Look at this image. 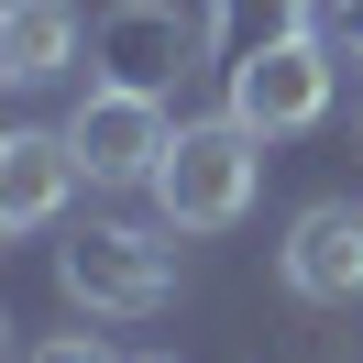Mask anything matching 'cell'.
Here are the masks:
<instances>
[{
  "instance_id": "obj_1",
  "label": "cell",
  "mask_w": 363,
  "mask_h": 363,
  "mask_svg": "<svg viewBox=\"0 0 363 363\" xmlns=\"http://www.w3.org/2000/svg\"><path fill=\"white\" fill-rule=\"evenodd\" d=\"M253 187H264V133L253 121H177V143H165L155 165V209L165 231H231L253 209Z\"/></svg>"
},
{
  "instance_id": "obj_2",
  "label": "cell",
  "mask_w": 363,
  "mask_h": 363,
  "mask_svg": "<svg viewBox=\"0 0 363 363\" xmlns=\"http://www.w3.org/2000/svg\"><path fill=\"white\" fill-rule=\"evenodd\" d=\"M67 297L89 319H155L177 297V231H143V220H89L67 253H55Z\"/></svg>"
},
{
  "instance_id": "obj_3",
  "label": "cell",
  "mask_w": 363,
  "mask_h": 363,
  "mask_svg": "<svg viewBox=\"0 0 363 363\" xmlns=\"http://www.w3.org/2000/svg\"><path fill=\"white\" fill-rule=\"evenodd\" d=\"M67 143H77V165H89V187H155L165 143H177L165 89H121V77H99V89L67 111Z\"/></svg>"
},
{
  "instance_id": "obj_4",
  "label": "cell",
  "mask_w": 363,
  "mask_h": 363,
  "mask_svg": "<svg viewBox=\"0 0 363 363\" xmlns=\"http://www.w3.org/2000/svg\"><path fill=\"white\" fill-rule=\"evenodd\" d=\"M330 33H297V45H264V55H242V67L220 77L231 89V121H253V133H308L319 111H330V89H341V67H330Z\"/></svg>"
},
{
  "instance_id": "obj_5",
  "label": "cell",
  "mask_w": 363,
  "mask_h": 363,
  "mask_svg": "<svg viewBox=\"0 0 363 363\" xmlns=\"http://www.w3.org/2000/svg\"><path fill=\"white\" fill-rule=\"evenodd\" d=\"M275 275H286V297H308V308H352L363 297V209L352 199H308L286 220V242H275Z\"/></svg>"
},
{
  "instance_id": "obj_6",
  "label": "cell",
  "mask_w": 363,
  "mask_h": 363,
  "mask_svg": "<svg viewBox=\"0 0 363 363\" xmlns=\"http://www.w3.org/2000/svg\"><path fill=\"white\" fill-rule=\"evenodd\" d=\"M77 187H89V165H77L67 133H0V231L11 242H33Z\"/></svg>"
},
{
  "instance_id": "obj_7",
  "label": "cell",
  "mask_w": 363,
  "mask_h": 363,
  "mask_svg": "<svg viewBox=\"0 0 363 363\" xmlns=\"http://www.w3.org/2000/svg\"><path fill=\"white\" fill-rule=\"evenodd\" d=\"M89 55L121 77V89H165V77H177V55H187L177 0H121V11H99V23H89Z\"/></svg>"
},
{
  "instance_id": "obj_8",
  "label": "cell",
  "mask_w": 363,
  "mask_h": 363,
  "mask_svg": "<svg viewBox=\"0 0 363 363\" xmlns=\"http://www.w3.org/2000/svg\"><path fill=\"white\" fill-rule=\"evenodd\" d=\"M77 45H89L77 0H11V11H0V77H11V89L67 77V67H77Z\"/></svg>"
},
{
  "instance_id": "obj_9",
  "label": "cell",
  "mask_w": 363,
  "mask_h": 363,
  "mask_svg": "<svg viewBox=\"0 0 363 363\" xmlns=\"http://www.w3.org/2000/svg\"><path fill=\"white\" fill-rule=\"evenodd\" d=\"M297 33H319V0H209V33H199V55L231 77L242 55H264V45H297Z\"/></svg>"
},
{
  "instance_id": "obj_10",
  "label": "cell",
  "mask_w": 363,
  "mask_h": 363,
  "mask_svg": "<svg viewBox=\"0 0 363 363\" xmlns=\"http://www.w3.org/2000/svg\"><path fill=\"white\" fill-rule=\"evenodd\" d=\"M23 363H111V352H99V341L89 330H45V341H33V352Z\"/></svg>"
},
{
  "instance_id": "obj_11",
  "label": "cell",
  "mask_w": 363,
  "mask_h": 363,
  "mask_svg": "<svg viewBox=\"0 0 363 363\" xmlns=\"http://www.w3.org/2000/svg\"><path fill=\"white\" fill-rule=\"evenodd\" d=\"M319 33H330V45L363 67V0H330V11H319Z\"/></svg>"
},
{
  "instance_id": "obj_12",
  "label": "cell",
  "mask_w": 363,
  "mask_h": 363,
  "mask_svg": "<svg viewBox=\"0 0 363 363\" xmlns=\"http://www.w3.org/2000/svg\"><path fill=\"white\" fill-rule=\"evenodd\" d=\"M133 363H177V352H133Z\"/></svg>"
}]
</instances>
